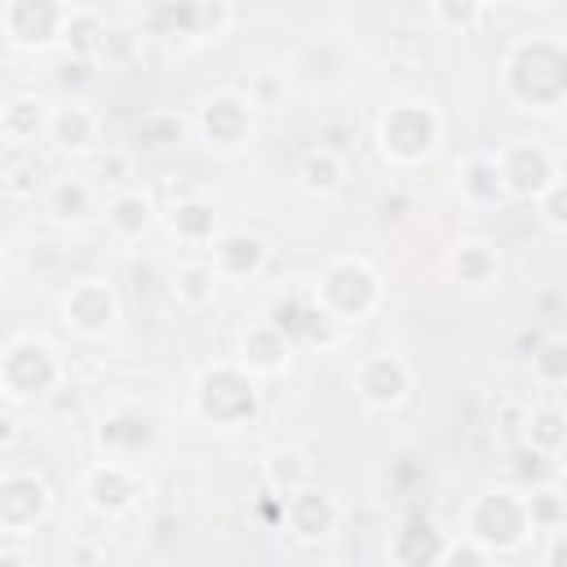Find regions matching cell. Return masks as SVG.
<instances>
[{
  "label": "cell",
  "mask_w": 567,
  "mask_h": 567,
  "mask_svg": "<svg viewBox=\"0 0 567 567\" xmlns=\"http://www.w3.org/2000/svg\"><path fill=\"white\" fill-rule=\"evenodd\" d=\"M545 567H567V523L545 532Z\"/></svg>",
  "instance_id": "cell-40"
},
{
  "label": "cell",
  "mask_w": 567,
  "mask_h": 567,
  "mask_svg": "<svg viewBox=\"0 0 567 567\" xmlns=\"http://www.w3.org/2000/svg\"><path fill=\"white\" fill-rule=\"evenodd\" d=\"M527 514H532L536 532H549V527L567 523V505H563V496H558L554 487H540V483H532V492H527Z\"/></svg>",
  "instance_id": "cell-34"
},
{
  "label": "cell",
  "mask_w": 567,
  "mask_h": 567,
  "mask_svg": "<svg viewBox=\"0 0 567 567\" xmlns=\"http://www.w3.org/2000/svg\"><path fill=\"white\" fill-rule=\"evenodd\" d=\"M350 385H354V394H359L363 408L390 412V408H399L412 394V368L399 354H390V350H372V354H363L354 363Z\"/></svg>",
  "instance_id": "cell-10"
},
{
  "label": "cell",
  "mask_w": 567,
  "mask_h": 567,
  "mask_svg": "<svg viewBox=\"0 0 567 567\" xmlns=\"http://www.w3.org/2000/svg\"><path fill=\"white\" fill-rule=\"evenodd\" d=\"M261 478L284 501V496H292V492H301V487L315 483V465H310V456L301 447H275L261 461Z\"/></svg>",
  "instance_id": "cell-23"
},
{
  "label": "cell",
  "mask_w": 567,
  "mask_h": 567,
  "mask_svg": "<svg viewBox=\"0 0 567 567\" xmlns=\"http://www.w3.org/2000/svg\"><path fill=\"white\" fill-rule=\"evenodd\" d=\"M106 230L120 239V244H133V239H142L155 221H159V208H155V199L142 190V186H124V190H111L106 195Z\"/></svg>",
  "instance_id": "cell-18"
},
{
  "label": "cell",
  "mask_w": 567,
  "mask_h": 567,
  "mask_svg": "<svg viewBox=\"0 0 567 567\" xmlns=\"http://www.w3.org/2000/svg\"><path fill=\"white\" fill-rule=\"evenodd\" d=\"M53 514V487L44 483L40 470L4 465L0 474V532L4 536H27Z\"/></svg>",
  "instance_id": "cell-7"
},
{
  "label": "cell",
  "mask_w": 567,
  "mask_h": 567,
  "mask_svg": "<svg viewBox=\"0 0 567 567\" xmlns=\"http://www.w3.org/2000/svg\"><path fill=\"white\" fill-rule=\"evenodd\" d=\"M456 190L470 208H492L505 195V182H501V164H496V151H465L456 159Z\"/></svg>",
  "instance_id": "cell-17"
},
{
  "label": "cell",
  "mask_w": 567,
  "mask_h": 567,
  "mask_svg": "<svg viewBox=\"0 0 567 567\" xmlns=\"http://www.w3.org/2000/svg\"><path fill=\"white\" fill-rule=\"evenodd\" d=\"M483 4L478 0H434L430 4V18L439 22V27H447V31H470V27H478L483 22Z\"/></svg>",
  "instance_id": "cell-33"
},
{
  "label": "cell",
  "mask_w": 567,
  "mask_h": 567,
  "mask_svg": "<svg viewBox=\"0 0 567 567\" xmlns=\"http://www.w3.org/2000/svg\"><path fill=\"white\" fill-rule=\"evenodd\" d=\"M447 545H452V536H443L434 518H408V523L390 536L385 558H390L394 567H439L443 554H447Z\"/></svg>",
  "instance_id": "cell-14"
},
{
  "label": "cell",
  "mask_w": 567,
  "mask_h": 567,
  "mask_svg": "<svg viewBox=\"0 0 567 567\" xmlns=\"http://www.w3.org/2000/svg\"><path fill=\"white\" fill-rule=\"evenodd\" d=\"M151 439V425L142 421V416H111V421H102V430H97V443L106 447V452H120V447H142Z\"/></svg>",
  "instance_id": "cell-32"
},
{
  "label": "cell",
  "mask_w": 567,
  "mask_h": 567,
  "mask_svg": "<svg viewBox=\"0 0 567 567\" xmlns=\"http://www.w3.org/2000/svg\"><path fill=\"white\" fill-rule=\"evenodd\" d=\"M133 49H137V40L128 35V31H120V27H106V35H102V44H97V62H128L133 58Z\"/></svg>",
  "instance_id": "cell-37"
},
{
  "label": "cell",
  "mask_w": 567,
  "mask_h": 567,
  "mask_svg": "<svg viewBox=\"0 0 567 567\" xmlns=\"http://www.w3.org/2000/svg\"><path fill=\"white\" fill-rule=\"evenodd\" d=\"M71 4L58 0H4L0 4V31L13 49H49L62 40Z\"/></svg>",
  "instance_id": "cell-9"
},
{
  "label": "cell",
  "mask_w": 567,
  "mask_h": 567,
  "mask_svg": "<svg viewBox=\"0 0 567 567\" xmlns=\"http://www.w3.org/2000/svg\"><path fill=\"white\" fill-rule=\"evenodd\" d=\"M168 230H173V239H182V244H213L221 230H217V208L208 204V199H199V195H186V199H177L173 208H168Z\"/></svg>",
  "instance_id": "cell-26"
},
{
  "label": "cell",
  "mask_w": 567,
  "mask_h": 567,
  "mask_svg": "<svg viewBox=\"0 0 567 567\" xmlns=\"http://www.w3.org/2000/svg\"><path fill=\"white\" fill-rule=\"evenodd\" d=\"M97 177L111 182L115 190H124L128 177H133V151H115V146L102 151V155H97Z\"/></svg>",
  "instance_id": "cell-36"
},
{
  "label": "cell",
  "mask_w": 567,
  "mask_h": 567,
  "mask_svg": "<svg viewBox=\"0 0 567 567\" xmlns=\"http://www.w3.org/2000/svg\"><path fill=\"white\" fill-rule=\"evenodd\" d=\"M536 523L527 514V492L518 487H483L461 509V536L487 554H514L532 540Z\"/></svg>",
  "instance_id": "cell-2"
},
{
  "label": "cell",
  "mask_w": 567,
  "mask_h": 567,
  "mask_svg": "<svg viewBox=\"0 0 567 567\" xmlns=\"http://www.w3.org/2000/svg\"><path fill=\"white\" fill-rule=\"evenodd\" d=\"M297 182H301V190H310V195H332V190H341V182H346V159H341L332 146H315V151H306V159H301V168H297Z\"/></svg>",
  "instance_id": "cell-28"
},
{
  "label": "cell",
  "mask_w": 567,
  "mask_h": 567,
  "mask_svg": "<svg viewBox=\"0 0 567 567\" xmlns=\"http://www.w3.org/2000/svg\"><path fill=\"white\" fill-rule=\"evenodd\" d=\"M62 381V363L49 341L40 337H13L0 354V390L9 403H31L44 399Z\"/></svg>",
  "instance_id": "cell-6"
},
{
  "label": "cell",
  "mask_w": 567,
  "mask_h": 567,
  "mask_svg": "<svg viewBox=\"0 0 567 567\" xmlns=\"http://www.w3.org/2000/svg\"><path fill=\"white\" fill-rule=\"evenodd\" d=\"M0 567H27V558L18 554V540L4 536V549H0Z\"/></svg>",
  "instance_id": "cell-41"
},
{
  "label": "cell",
  "mask_w": 567,
  "mask_h": 567,
  "mask_svg": "<svg viewBox=\"0 0 567 567\" xmlns=\"http://www.w3.org/2000/svg\"><path fill=\"white\" fill-rule=\"evenodd\" d=\"M248 102L252 106H279L284 102V80H275L270 71H257L248 84Z\"/></svg>",
  "instance_id": "cell-39"
},
{
  "label": "cell",
  "mask_w": 567,
  "mask_h": 567,
  "mask_svg": "<svg viewBox=\"0 0 567 567\" xmlns=\"http://www.w3.org/2000/svg\"><path fill=\"white\" fill-rule=\"evenodd\" d=\"M195 128L217 151L244 146L252 137V102H248V93H213V97H204V106L195 115Z\"/></svg>",
  "instance_id": "cell-11"
},
{
  "label": "cell",
  "mask_w": 567,
  "mask_h": 567,
  "mask_svg": "<svg viewBox=\"0 0 567 567\" xmlns=\"http://www.w3.org/2000/svg\"><path fill=\"white\" fill-rule=\"evenodd\" d=\"M97 137H102V120H97L89 106H80V102H62V106L49 111L44 142H49L58 155L80 159V155H89V151L97 146Z\"/></svg>",
  "instance_id": "cell-15"
},
{
  "label": "cell",
  "mask_w": 567,
  "mask_h": 567,
  "mask_svg": "<svg viewBox=\"0 0 567 567\" xmlns=\"http://www.w3.org/2000/svg\"><path fill=\"white\" fill-rule=\"evenodd\" d=\"M270 261V244L257 230H221L213 239V270L221 279H252Z\"/></svg>",
  "instance_id": "cell-16"
},
{
  "label": "cell",
  "mask_w": 567,
  "mask_h": 567,
  "mask_svg": "<svg viewBox=\"0 0 567 567\" xmlns=\"http://www.w3.org/2000/svg\"><path fill=\"white\" fill-rule=\"evenodd\" d=\"M523 443L532 452H540V456L554 461L567 447V408H558V403L527 408V416H523Z\"/></svg>",
  "instance_id": "cell-25"
},
{
  "label": "cell",
  "mask_w": 567,
  "mask_h": 567,
  "mask_svg": "<svg viewBox=\"0 0 567 567\" xmlns=\"http://www.w3.org/2000/svg\"><path fill=\"white\" fill-rule=\"evenodd\" d=\"M505 97L518 111H558L567 106V40L527 31L505 49L501 62Z\"/></svg>",
  "instance_id": "cell-1"
},
{
  "label": "cell",
  "mask_w": 567,
  "mask_h": 567,
  "mask_svg": "<svg viewBox=\"0 0 567 567\" xmlns=\"http://www.w3.org/2000/svg\"><path fill=\"white\" fill-rule=\"evenodd\" d=\"M44 208L58 217V221H84L97 213V186L84 182V177H53L44 186Z\"/></svg>",
  "instance_id": "cell-24"
},
{
  "label": "cell",
  "mask_w": 567,
  "mask_h": 567,
  "mask_svg": "<svg viewBox=\"0 0 567 567\" xmlns=\"http://www.w3.org/2000/svg\"><path fill=\"white\" fill-rule=\"evenodd\" d=\"M186 128L190 124L177 111H146L133 128V142H137V151H173L186 137Z\"/></svg>",
  "instance_id": "cell-29"
},
{
  "label": "cell",
  "mask_w": 567,
  "mask_h": 567,
  "mask_svg": "<svg viewBox=\"0 0 567 567\" xmlns=\"http://www.w3.org/2000/svg\"><path fill=\"white\" fill-rule=\"evenodd\" d=\"M49 102H40L35 93H13L4 106H0V137L9 151H27L35 137H44L49 128Z\"/></svg>",
  "instance_id": "cell-21"
},
{
  "label": "cell",
  "mask_w": 567,
  "mask_h": 567,
  "mask_svg": "<svg viewBox=\"0 0 567 567\" xmlns=\"http://www.w3.org/2000/svg\"><path fill=\"white\" fill-rule=\"evenodd\" d=\"M159 18H173L186 35L204 40V35H217L235 18V9L230 4H182V9H159Z\"/></svg>",
  "instance_id": "cell-30"
},
{
  "label": "cell",
  "mask_w": 567,
  "mask_h": 567,
  "mask_svg": "<svg viewBox=\"0 0 567 567\" xmlns=\"http://www.w3.org/2000/svg\"><path fill=\"white\" fill-rule=\"evenodd\" d=\"M190 403H195V416L208 421V425H244L257 416V403H261V390H257V377L239 363V359H226V363H213L195 377V390H190Z\"/></svg>",
  "instance_id": "cell-5"
},
{
  "label": "cell",
  "mask_w": 567,
  "mask_h": 567,
  "mask_svg": "<svg viewBox=\"0 0 567 567\" xmlns=\"http://www.w3.org/2000/svg\"><path fill=\"white\" fill-rule=\"evenodd\" d=\"M536 213H540V221L549 226V230H567V177L558 173L554 182H549V190L536 199Z\"/></svg>",
  "instance_id": "cell-35"
},
{
  "label": "cell",
  "mask_w": 567,
  "mask_h": 567,
  "mask_svg": "<svg viewBox=\"0 0 567 567\" xmlns=\"http://www.w3.org/2000/svg\"><path fill=\"white\" fill-rule=\"evenodd\" d=\"M217 284H221V275L213 270V261H182L177 270H173V297H177V306H186V310H204L213 297H217Z\"/></svg>",
  "instance_id": "cell-27"
},
{
  "label": "cell",
  "mask_w": 567,
  "mask_h": 567,
  "mask_svg": "<svg viewBox=\"0 0 567 567\" xmlns=\"http://www.w3.org/2000/svg\"><path fill=\"white\" fill-rule=\"evenodd\" d=\"M496 164H501V182L509 199H540L549 190V182L558 177V159L545 142L536 137H514L496 146Z\"/></svg>",
  "instance_id": "cell-8"
},
{
  "label": "cell",
  "mask_w": 567,
  "mask_h": 567,
  "mask_svg": "<svg viewBox=\"0 0 567 567\" xmlns=\"http://www.w3.org/2000/svg\"><path fill=\"white\" fill-rule=\"evenodd\" d=\"M381 297H385L381 275H377L363 257H332V261L319 270V279H315L310 306H315L328 323L346 328V323H363V319L381 306Z\"/></svg>",
  "instance_id": "cell-3"
},
{
  "label": "cell",
  "mask_w": 567,
  "mask_h": 567,
  "mask_svg": "<svg viewBox=\"0 0 567 567\" xmlns=\"http://www.w3.org/2000/svg\"><path fill=\"white\" fill-rule=\"evenodd\" d=\"M496 270H501V248H496L492 239H474V235H465V239H456L452 252H447V275H452L456 284H465V288H483V284H492Z\"/></svg>",
  "instance_id": "cell-22"
},
{
  "label": "cell",
  "mask_w": 567,
  "mask_h": 567,
  "mask_svg": "<svg viewBox=\"0 0 567 567\" xmlns=\"http://www.w3.org/2000/svg\"><path fill=\"white\" fill-rule=\"evenodd\" d=\"M84 496H89V509L97 514H124L137 501V478L124 461H97L84 474Z\"/></svg>",
  "instance_id": "cell-19"
},
{
  "label": "cell",
  "mask_w": 567,
  "mask_h": 567,
  "mask_svg": "<svg viewBox=\"0 0 567 567\" xmlns=\"http://www.w3.org/2000/svg\"><path fill=\"white\" fill-rule=\"evenodd\" d=\"M337 518H341V509H337V501L319 483H310V487H301V492H292V496L279 501V523L301 545H315V540L332 536L337 532Z\"/></svg>",
  "instance_id": "cell-13"
},
{
  "label": "cell",
  "mask_w": 567,
  "mask_h": 567,
  "mask_svg": "<svg viewBox=\"0 0 567 567\" xmlns=\"http://www.w3.org/2000/svg\"><path fill=\"white\" fill-rule=\"evenodd\" d=\"M292 337L284 328H275L270 319L266 323H252L239 341V363L252 372V377H270V372H284L288 359H292Z\"/></svg>",
  "instance_id": "cell-20"
},
{
  "label": "cell",
  "mask_w": 567,
  "mask_h": 567,
  "mask_svg": "<svg viewBox=\"0 0 567 567\" xmlns=\"http://www.w3.org/2000/svg\"><path fill=\"white\" fill-rule=\"evenodd\" d=\"M439 142H443V120L430 102L399 97L377 115V151L399 168L425 164L439 151Z\"/></svg>",
  "instance_id": "cell-4"
},
{
  "label": "cell",
  "mask_w": 567,
  "mask_h": 567,
  "mask_svg": "<svg viewBox=\"0 0 567 567\" xmlns=\"http://www.w3.org/2000/svg\"><path fill=\"white\" fill-rule=\"evenodd\" d=\"M62 319L80 337H102L120 319V297L106 279H75L62 292Z\"/></svg>",
  "instance_id": "cell-12"
},
{
  "label": "cell",
  "mask_w": 567,
  "mask_h": 567,
  "mask_svg": "<svg viewBox=\"0 0 567 567\" xmlns=\"http://www.w3.org/2000/svg\"><path fill=\"white\" fill-rule=\"evenodd\" d=\"M532 381H540V385L567 381V337H549L532 350Z\"/></svg>",
  "instance_id": "cell-31"
},
{
  "label": "cell",
  "mask_w": 567,
  "mask_h": 567,
  "mask_svg": "<svg viewBox=\"0 0 567 567\" xmlns=\"http://www.w3.org/2000/svg\"><path fill=\"white\" fill-rule=\"evenodd\" d=\"M439 567H492V554L461 536V540H452V545H447V554H443V563H439Z\"/></svg>",
  "instance_id": "cell-38"
}]
</instances>
